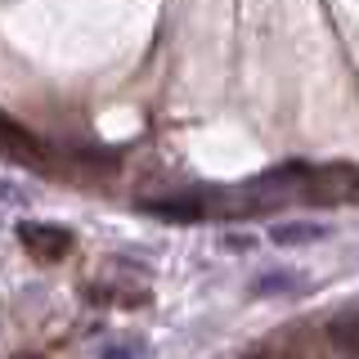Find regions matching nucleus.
<instances>
[{"label":"nucleus","mask_w":359,"mask_h":359,"mask_svg":"<svg viewBox=\"0 0 359 359\" xmlns=\"http://www.w3.org/2000/svg\"><path fill=\"white\" fill-rule=\"evenodd\" d=\"M18 243L27 247L36 261H63V256L72 252V233H67L63 224H50V220H22Z\"/></svg>","instance_id":"obj_1"},{"label":"nucleus","mask_w":359,"mask_h":359,"mask_svg":"<svg viewBox=\"0 0 359 359\" xmlns=\"http://www.w3.org/2000/svg\"><path fill=\"white\" fill-rule=\"evenodd\" d=\"M140 211H149V216H166V220H202V216H207V202H202V198H144Z\"/></svg>","instance_id":"obj_2"},{"label":"nucleus","mask_w":359,"mask_h":359,"mask_svg":"<svg viewBox=\"0 0 359 359\" xmlns=\"http://www.w3.org/2000/svg\"><path fill=\"white\" fill-rule=\"evenodd\" d=\"M328 233H332L328 224H314V220H283L269 229V238L278 247H310V243H323Z\"/></svg>","instance_id":"obj_3"},{"label":"nucleus","mask_w":359,"mask_h":359,"mask_svg":"<svg viewBox=\"0 0 359 359\" xmlns=\"http://www.w3.org/2000/svg\"><path fill=\"white\" fill-rule=\"evenodd\" d=\"M0 153L18 157V162H36V140L22 126H14L9 117H0Z\"/></svg>","instance_id":"obj_4"},{"label":"nucleus","mask_w":359,"mask_h":359,"mask_svg":"<svg viewBox=\"0 0 359 359\" xmlns=\"http://www.w3.org/2000/svg\"><path fill=\"white\" fill-rule=\"evenodd\" d=\"M297 287H306V278H301V274H287V269H278V274H265V278H256V283H252L256 297H274V292H297Z\"/></svg>","instance_id":"obj_5"},{"label":"nucleus","mask_w":359,"mask_h":359,"mask_svg":"<svg viewBox=\"0 0 359 359\" xmlns=\"http://www.w3.org/2000/svg\"><path fill=\"white\" fill-rule=\"evenodd\" d=\"M328 337L341 346V351H359V310H355V314H341V319H332Z\"/></svg>","instance_id":"obj_6"},{"label":"nucleus","mask_w":359,"mask_h":359,"mask_svg":"<svg viewBox=\"0 0 359 359\" xmlns=\"http://www.w3.org/2000/svg\"><path fill=\"white\" fill-rule=\"evenodd\" d=\"M140 355H144V346H135V341H130V346H117V351H108L104 359H140Z\"/></svg>","instance_id":"obj_7"},{"label":"nucleus","mask_w":359,"mask_h":359,"mask_svg":"<svg viewBox=\"0 0 359 359\" xmlns=\"http://www.w3.org/2000/svg\"><path fill=\"white\" fill-rule=\"evenodd\" d=\"M14 359H41V355H14Z\"/></svg>","instance_id":"obj_8"},{"label":"nucleus","mask_w":359,"mask_h":359,"mask_svg":"<svg viewBox=\"0 0 359 359\" xmlns=\"http://www.w3.org/2000/svg\"><path fill=\"white\" fill-rule=\"evenodd\" d=\"M247 359H265V355H247Z\"/></svg>","instance_id":"obj_9"}]
</instances>
